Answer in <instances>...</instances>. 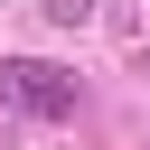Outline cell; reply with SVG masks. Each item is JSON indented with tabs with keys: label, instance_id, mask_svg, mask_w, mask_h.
I'll return each mask as SVG.
<instances>
[{
	"label": "cell",
	"instance_id": "6da1fadb",
	"mask_svg": "<svg viewBox=\"0 0 150 150\" xmlns=\"http://www.w3.org/2000/svg\"><path fill=\"white\" fill-rule=\"evenodd\" d=\"M0 103L9 112H38V122H66L75 112V75L47 66V56H0Z\"/></svg>",
	"mask_w": 150,
	"mask_h": 150
},
{
	"label": "cell",
	"instance_id": "7a4b0ae2",
	"mask_svg": "<svg viewBox=\"0 0 150 150\" xmlns=\"http://www.w3.org/2000/svg\"><path fill=\"white\" fill-rule=\"evenodd\" d=\"M47 19H56V28H84V19H94V0H47Z\"/></svg>",
	"mask_w": 150,
	"mask_h": 150
}]
</instances>
